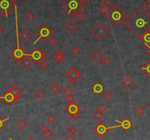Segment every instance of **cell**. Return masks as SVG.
Listing matches in <instances>:
<instances>
[{"mask_svg":"<svg viewBox=\"0 0 150 140\" xmlns=\"http://www.w3.org/2000/svg\"><path fill=\"white\" fill-rule=\"evenodd\" d=\"M64 28H65V30H66L68 32L70 33V34H73L75 31H77V30H78V25H77L75 23V22H73V21H70V22H68V23L65 25Z\"/></svg>","mask_w":150,"mask_h":140,"instance_id":"15","label":"cell"},{"mask_svg":"<svg viewBox=\"0 0 150 140\" xmlns=\"http://www.w3.org/2000/svg\"><path fill=\"white\" fill-rule=\"evenodd\" d=\"M103 86L100 83H96L92 86V91L95 94H100L103 91Z\"/></svg>","mask_w":150,"mask_h":140,"instance_id":"21","label":"cell"},{"mask_svg":"<svg viewBox=\"0 0 150 140\" xmlns=\"http://www.w3.org/2000/svg\"><path fill=\"white\" fill-rule=\"evenodd\" d=\"M18 38L17 36V46L16 47L12 49L11 51L10 54L17 61V62H20L23 58H24L25 56H27V53L25 52V50L20 46L19 43H18Z\"/></svg>","mask_w":150,"mask_h":140,"instance_id":"11","label":"cell"},{"mask_svg":"<svg viewBox=\"0 0 150 140\" xmlns=\"http://www.w3.org/2000/svg\"><path fill=\"white\" fill-rule=\"evenodd\" d=\"M125 25L138 38L150 30V16L140 7L125 21Z\"/></svg>","mask_w":150,"mask_h":140,"instance_id":"1","label":"cell"},{"mask_svg":"<svg viewBox=\"0 0 150 140\" xmlns=\"http://www.w3.org/2000/svg\"><path fill=\"white\" fill-rule=\"evenodd\" d=\"M147 53L150 56V46H147Z\"/></svg>","mask_w":150,"mask_h":140,"instance_id":"47","label":"cell"},{"mask_svg":"<svg viewBox=\"0 0 150 140\" xmlns=\"http://www.w3.org/2000/svg\"><path fill=\"white\" fill-rule=\"evenodd\" d=\"M61 6L69 15L74 17L75 13L78 10H82L85 7V4H82L80 0H64L61 4Z\"/></svg>","mask_w":150,"mask_h":140,"instance_id":"4","label":"cell"},{"mask_svg":"<svg viewBox=\"0 0 150 140\" xmlns=\"http://www.w3.org/2000/svg\"><path fill=\"white\" fill-rule=\"evenodd\" d=\"M16 6L15 2H12L10 0H0V13L4 17H7Z\"/></svg>","mask_w":150,"mask_h":140,"instance_id":"6","label":"cell"},{"mask_svg":"<svg viewBox=\"0 0 150 140\" xmlns=\"http://www.w3.org/2000/svg\"><path fill=\"white\" fill-rule=\"evenodd\" d=\"M141 70L147 76V77L150 78V60H148V62H147L145 63V65L141 68Z\"/></svg>","mask_w":150,"mask_h":140,"instance_id":"20","label":"cell"},{"mask_svg":"<svg viewBox=\"0 0 150 140\" xmlns=\"http://www.w3.org/2000/svg\"><path fill=\"white\" fill-rule=\"evenodd\" d=\"M92 116L93 118L97 120H100L101 119L103 118V112H100L99 111H96L93 114H92Z\"/></svg>","mask_w":150,"mask_h":140,"instance_id":"27","label":"cell"},{"mask_svg":"<svg viewBox=\"0 0 150 140\" xmlns=\"http://www.w3.org/2000/svg\"><path fill=\"white\" fill-rule=\"evenodd\" d=\"M36 97L37 98L40 100H42L45 97V94L43 92V91H39L37 94H36Z\"/></svg>","mask_w":150,"mask_h":140,"instance_id":"39","label":"cell"},{"mask_svg":"<svg viewBox=\"0 0 150 140\" xmlns=\"http://www.w3.org/2000/svg\"><path fill=\"white\" fill-rule=\"evenodd\" d=\"M135 84L134 80L129 76H127L124 78V79L121 82V84L123 85L126 89H130Z\"/></svg>","mask_w":150,"mask_h":140,"instance_id":"16","label":"cell"},{"mask_svg":"<svg viewBox=\"0 0 150 140\" xmlns=\"http://www.w3.org/2000/svg\"><path fill=\"white\" fill-rule=\"evenodd\" d=\"M38 65H39L40 68H41L43 70H45V69L49 66V64H48L45 60H43L42 61H40V62L38 63Z\"/></svg>","mask_w":150,"mask_h":140,"instance_id":"30","label":"cell"},{"mask_svg":"<svg viewBox=\"0 0 150 140\" xmlns=\"http://www.w3.org/2000/svg\"><path fill=\"white\" fill-rule=\"evenodd\" d=\"M42 134H43V136H44L46 140H50V139L54 136V132H53L51 130L49 129V128H48L45 131H44Z\"/></svg>","mask_w":150,"mask_h":140,"instance_id":"26","label":"cell"},{"mask_svg":"<svg viewBox=\"0 0 150 140\" xmlns=\"http://www.w3.org/2000/svg\"><path fill=\"white\" fill-rule=\"evenodd\" d=\"M26 18L27 21L29 22H32L34 18H35V16L32 12H29L26 15Z\"/></svg>","mask_w":150,"mask_h":140,"instance_id":"34","label":"cell"},{"mask_svg":"<svg viewBox=\"0 0 150 140\" xmlns=\"http://www.w3.org/2000/svg\"><path fill=\"white\" fill-rule=\"evenodd\" d=\"M106 110V106H105V105H103V104H100L97 108V111H99V112H103H103H105Z\"/></svg>","mask_w":150,"mask_h":140,"instance_id":"40","label":"cell"},{"mask_svg":"<svg viewBox=\"0 0 150 140\" xmlns=\"http://www.w3.org/2000/svg\"><path fill=\"white\" fill-rule=\"evenodd\" d=\"M117 128V126H111V127H108L103 122L100 121L93 128L92 130H93V131L99 137L102 138V137H103L107 134V132L109 130L112 129V128Z\"/></svg>","mask_w":150,"mask_h":140,"instance_id":"8","label":"cell"},{"mask_svg":"<svg viewBox=\"0 0 150 140\" xmlns=\"http://www.w3.org/2000/svg\"><path fill=\"white\" fill-rule=\"evenodd\" d=\"M106 17L108 21L115 26H118L122 22L127 19L126 13L118 5L114 6L108 11Z\"/></svg>","mask_w":150,"mask_h":140,"instance_id":"2","label":"cell"},{"mask_svg":"<svg viewBox=\"0 0 150 140\" xmlns=\"http://www.w3.org/2000/svg\"><path fill=\"white\" fill-rule=\"evenodd\" d=\"M115 122H117L119 123L118 126H117V128L120 127L124 131H125V132H128L133 126V123L132 122V121L128 118H125L122 121L116 120Z\"/></svg>","mask_w":150,"mask_h":140,"instance_id":"13","label":"cell"},{"mask_svg":"<svg viewBox=\"0 0 150 140\" xmlns=\"http://www.w3.org/2000/svg\"><path fill=\"white\" fill-rule=\"evenodd\" d=\"M50 90L54 94H57L61 91V86H59L57 83H54L51 86H50Z\"/></svg>","mask_w":150,"mask_h":140,"instance_id":"25","label":"cell"},{"mask_svg":"<svg viewBox=\"0 0 150 140\" xmlns=\"http://www.w3.org/2000/svg\"><path fill=\"white\" fill-rule=\"evenodd\" d=\"M103 53L99 50V49H95L92 54H91V56L92 57V59H94L95 61H98L100 60L102 56H103Z\"/></svg>","mask_w":150,"mask_h":140,"instance_id":"22","label":"cell"},{"mask_svg":"<svg viewBox=\"0 0 150 140\" xmlns=\"http://www.w3.org/2000/svg\"><path fill=\"white\" fill-rule=\"evenodd\" d=\"M64 140H75V139L73 136V135H69L64 139Z\"/></svg>","mask_w":150,"mask_h":140,"instance_id":"45","label":"cell"},{"mask_svg":"<svg viewBox=\"0 0 150 140\" xmlns=\"http://www.w3.org/2000/svg\"><path fill=\"white\" fill-rule=\"evenodd\" d=\"M48 122L49 123H51V124H53L55 122V121H56V118L54 117L53 114H51V115H49L48 116Z\"/></svg>","mask_w":150,"mask_h":140,"instance_id":"41","label":"cell"},{"mask_svg":"<svg viewBox=\"0 0 150 140\" xmlns=\"http://www.w3.org/2000/svg\"><path fill=\"white\" fill-rule=\"evenodd\" d=\"M80 1H81V2L82 4H86L88 2H89V0H80Z\"/></svg>","mask_w":150,"mask_h":140,"instance_id":"46","label":"cell"},{"mask_svg":"<svg viewBox=\"0 0 150 140\" xmlns=\"http://www.w3.org/2000/svg\"><path fill=\"white\" fill-rule=\"evenodd\" d=\"M65 110L73 120H76L81 115V108L75 102L69 104L68 106L65 108Z\"/></svg>","mask_w":150,"mask_h":140,"instance_id":"10","label":"cell"},{"mask_svg":"<svg viewBox=\"0 0 150 140\" xmlns=\"http://www.w3.org/2000/svg\"><path fill=\"white\" fill-rule=\"evenodd\" d=\"M108 8L106 7H104V6H101L99 9H98V12L102 15V16H107L108 12Z\"/></svg>","mask_w":150,"mask_h":140,"instance_id":"28","label":"cell"},{"mask_svg":"<svg viewBox=\"0 0 150 140\" xmlns=\"http://www.w3.org/2000/svg\"><path fill=\"white\" fill-rule=\"evenodd\" d=\"M36 34L38 36V38L36 40L35 42L33 43V44H35L40 39H41L43 41H47L50 38H51L54 32L47 24H44L36 31Z\"/></svg>","mask_w":150,"mask_h":140,"instance_id":"5","label":"cell"},{"mask_svg":"<svg viewBox=\"0 0 150 140\" xmlns=\"http://www.w3.org/2000/svg\"><path fill=\"white\" fill-rule=\"evenodd\" d=\"M77 128H75V126H71L68 129H67V132L69 133V134H70V135H73V134H75V133L77 132Z\"/></svg>","mask_w":150,"mask_h":140,"instance_id":"37","label":"cell"},{"mask_svg":"<svg viewBox=\"0 0 150 140\" xmlns=\"http://www.w3.org/2000/svg\"><path fill=\"white\" fill-rule=\"evenodd\" d=\"M64 100H65V101H66L67 103H68V104L75 102V98L73 97V95H72V96H66L65 98H64Z\"/></svg>","mask_w":150,"mask_h":140,"instance_id":"36","label":"cell"},{"mask_svg":"<svg viewBox=\"0 0 150 140\" xmlns=\"http://www.w3.org/2000/svg\"><path fill=\"white\" fill-rule=\"evenodd\" d=\"M66 56L63 54V52L61 50H58L55 54L53 55V58L54 59V60L58 62V63H61L64 59H65Z\"/></svg>","mask_w":150,"mask_h":140,"instance_id":"17","label":"cell"},{"mask_svg":"<svg viewBox=\"0 0 150 140\" xmlns=\"http://www.w3.org/2000/svg\"><path fill=\"white\" fill-rule=\"evenodd\" d=\"M9 140H12V139H10V138H9ZM27 140H33L32 138H29V139H28Z\"/></svg>","mask_w":150,"mask_h":140,"instance_id":"49","label":"cell"},{"mask_svg":"<svg viewBox=\"0 0 150 140\" xmlns=\"http://www.w3.org/2000/svg\"><path fill=\"white\" fill-rule=\"evenodd\" d=\"M22 93V91L18 86L12 85L2 96L0 97V99L3 100L8 106H10L11 104L15 103L19 99Z\"/></svg>","mask_w":150,"mask_h":140,"instance_id":"3","label":"cell"},{"mask_svg":"<svg viewBox=\"0 0 150 140\" xmlns=\"http://www.w3.org/2000/svg\"><path fill=\"white\" fill-rule=\"evenodd\" d=\"M101 4H102V6H104V7L109 8L111 6H112L113 1L112 0H102Z\"/></svg>","mask_w":150,"mask_h":140,"instance_id":"31","label":"cell"},{"mask_svg":"<svg viewBox=\"0 0 150 140\" xmlns=\"http://www.w3.org/2000/svg\"><path fill=\"white\" fill-rule=\"evenodd\" d=\"M74 90L72 88V86L70 85H67L64 88H63V90H62V93L66 96H72L74 93Z\"/></svg>","mask_w":150,"mask_h":140,"instance_id":"19","label":"cell"},{"mask_svg":"<svg viewBox=\"0 0 150 140\" xmlns=\"http://www.w3.org/2000/svg\"><path fill=\"white\" fill-rule=\"evenodd\" d=\"M48 42H49V43L51 46H55L56 44V43H57V40L55 38H54V37H51V38H49V41Z\"/></svg>","mask_w":150,"mask_h":140,"instance_id":"43","label":"cell"},{"mask_svg":"<svg viewBox=\"0 0 150 140\" xmlns=\"http://www.w3.org/2000/svg\"><path fill=\"white\" fill-rule=\"evenodd\" d=\"M144 8L147 11H150V0H146L143 4Z\"/></svg>","mask_w":150,"mask_h":140,"instance_id":"38","label":"cell"},{"mask_svg":"<svg viewBox=\"0 0 150 140\" xmlns=\"http://www.w3.org/2000/svg\"><path fill=\"white\" fill-rule=\"evenodd\" d=\"M100 62L103 65H108L110 62H111V60L110 58L107 56H103L102 58L100 59Z\"/></svg>","mask_w":150,"mask_h":140,"instance_id":"29","label":"cell"},{"mask_svg":"<svg viewBox=\"0 0 150 140\" xmlns=\"http://www.w3.org/2000/svg\"><path fill=\"white\" fill-rule=\"evenodd\" d=\"M71 52H72V54H73V55L77 56V55H78L79 53L81 52V49L79 48V47H78V46H74L72 48V49H71Z\"/></svg>","mask_w":150,"mask_h":140,"instance_id":"33","label":"cell"},{"mask_svg":"<svg viewBox=\"0 0 150 140\" xmlns=\"http://www.w3.org/2000/svg\"><path fill=\"white\" fill-rule=\"evenodd\" d=\"M135 113L138 115V116H141L144 114V109L141 106H138L135 109Z\"/></svg>","mask_w":150,"mask_h":140,"instance_id":"35","label":"cell"},{"mask_svg":"<svg viewBox=\"0 0 150 140\" xmlns=\"http://www.w3.org/2000/svg\"><path fill=\"white\" fill-rule=\"evenodd\" d=\"M8 120H9V118H7L6 119H2L0 117V131L7 126V121Z\"/></svg>","mask_w":150,"mask_h":140,"instance_id":"32","label":"cell"},{"mask_svg":"<svg viewBox=\"0 0 150 140\" xmlns=\"http://www.w3.org/2000/svg\"><path fill=\"white\" fill-rule=\"evenodd\" d=\"M105 97L108 100H111L112 98L114 97V94L111 92V91H107L105 94Z\"/></svg>","mask_w":150,"mask_h":140,"instance_id":"42","label":"cell"},{"mask_svg":"<svg viewBox=\"0 0 150 140\" xmlns=\"http://www.w3.org/2000/svg\"><path fill=\"white\" fill-rule=\"evenodd\" d=\"M48 126H46L45 125H43V126H42L40 127V130L42 131V133H43L44 131H45V130L48 129Z\"/></svg>","mask_w":150,"mask_h":140,"instance_id":"44","label":"cell"},{"mask_svg":"<svg viewBox=\"0 0 150 140\" xmlns=\"http://www.w3.org/2000/svg\"><path fill=\"white\" fill-rule=\"evenodd\" d=\"M66 77L73 84L75 83L81 77V74L75 69V68H72L66 74Z\"/></svg>","mask_w":150,"mask_h":140,"instance_id":"12","label":"cell"},{"mask_svg":"<svg viewBox=\"0 0 150 140\" xmlns=\"http://www.w3.org/2000/svg\"><path fill=\"white\" fill-rule=\"evenodd\" d=\"M139 38L147 46H150V30H148L147 32H146L144 34H143Z\"/></svg>","mask_w":150,"mask_h":140,"instance_id":"18","label":"cell"},{"mask_svg":"<svg viewBox=\"0 0 150 140\" xmlns=\"http://www.w3.org/2000/svg\"><path fill=\"white\" fill-rule=\"evenodd\" d=\"M149 108H150V105H149Z\"/></svg>","mask_w":150,"mask_h":140,"instance_id":"51","label":"cell"},{"mask_svg":"<svg viewBox=\"0 0 150 140\" xmlns=\"http://www.w3.org/2000/svg\"><path fill=\"white\" fill-rule=\"evenodd\" d=\"M3 32H4V29H3V27L0 25V34Z\"/></svg>","mask_w":150,"mask_h":140,"instance_id":"48","label":"cell"},{"mask_svg":"<svg viewBox=\"0 0 150 140\" xmlns=\"http://www.w3.org/2000/svg\"><path fill=\"white\" fill-rule=\"evenodd\" d=\"M20 65L24 70H28L29 68H30L32 67L33 62L31 60V58L29 56H25L24 58H23L19 62Z\"/></svg>","mask_w":150,"mask_h":140,"instance_id":"14","label":"cell"},{"mask_svg":"<svg viewBox=\"0 0 150 140\" xmlns=\"http://www.w3.org/2000/svg\"><path fill=\"white\" fill-rule=\"evenodd\" d=\"M86 13L82 10H80L78 11V12L75 13V16H74V17L77 18V19H78V21H80V22L83 21V20L86 18Z\"/></svg>","mask_w":150,"mask_h":140,"instance_id":"24","label":"cell"},{"mask_svg":"<svg viewBox=\"0 0 150 140\" xmlns=\"http://www.w3.org/2000/svg\"><path fill=\"white\" fill-rule=\"evenodd\" d=\"M10 1H12V2H15V0H10Z\"/></svg>","mask_w":150,"mask_h":140,"instance_id":"50","label":"cell"},{"mask_svg":"<svg viewBox=\"0 0 150 140\" xmlns=\"http://www.w3.org/2000/svg\"><path fill=\"white\" fill-rule=\"evenodd\" d=\"M15 126H16L19 129L23 130H24L26 128V126H28V123L25 121V120L21 118L20 119V120L15 123Z\"/></svg>","mask_w":150,"mask_h":140,"instance_id":"23","label":"cell"},{"mask_svg":"<svg viewBox=\"0 0 150 140\" xmlns=\"http://www.w3.org/2000/svg\"><path fill=\"white\" fill-rule=\"evenodd\" d=\"M47 56L45 52L43 50H40L38 48H34V50H32L30 54H27V56H29L32 60L36 64H38L40 61H42L43 59Z\"/></svg>","mask_w":150,"mask_h":140,"instance_id":"9","label":"cell"},{"mask_svg":"<svg viewBox=\"0 0 150 140\" xmlns=\"http://www.w3.org/2000/svg\"><path fill=\"white\" fill-rule=\"evenodd\" d=\"M92 34H94L95 35V37L97 38L99 40H103L104 38L106 37V35L108 34L109 30L103 23H99L92 30Z\"/></svg>","mask_w":150,"mask_h":140,"instance_id":"7","label":"cell"}]
</instances>
